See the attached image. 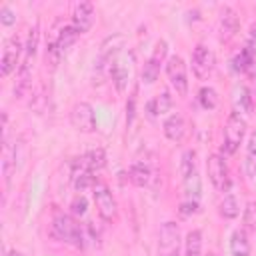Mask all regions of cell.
I'll return each instance as SVG.
<instances>
[{
	"instance_id": "cell-21",
	"label": "cell",
	"mask_w": 256,
	"mask_h": 256,
	"mask_svg": "<svg viewBox=\"0 0 256 256\" xmlns=\"http://www.w3.org/2000/svg\"><path fill=\"white\" fill-rule=\"evenodd\" d=\"M182 180H184V194H186V200L198 202V200H200V194H202V182H200L198 170H194L192 174L184 176Z\"/></svg>"
},
{
	"instance_id": "cell-25",
	"label": "cell",
	"mask_w": 256,
	"mask_h": 256,
	"mask_svg": "<svg viewBox=\"0 0 256 256\" xmlns=\"http://www.w3.org/2000/svg\"><path fill=\"white\" fill-rule=\"evenodd\" d=\"M198 102H200V106H202L204 110H214V108L218 106L220 98H218V92H216L214 88L202 86L200 92H198Z\"/></svg>"
},
{
	"instance_id": "cell-30",
	"label": "cell",
	"mask_w": 256,
	"mask_h": 256,
	"mask_svg": "<svg viewBox=\"0 0 256 256\" xmlns=\"http://www.w3.org/2000/svg\"><path fill=\"white\" fill-rule=\"evenodd\" d=\"M196 170V152L194 150H186L184 154H182V164H180V174H182V178L184 176H188V174H192Z\"/></svg>"
},
{
	"instance_id": "cell-12",
	"label": "cell",
	"mask_w": 256,
	"mask_h": 256,
	"mask_svg": "<svg viewBox=\"0 0 256 256\" xmlns=\"http://www.w3.org/2000/svg\"><path fill=\"white\" fill-rule=\"evenodd\" d=\"M166 52H168V44H166L164 40H158V42H156V48H154V52H152V56L148 58V62H146L144 68H142V80H144L146 84H152V82L158 80L160 64H162Z\"/></svg>"
},
{
	"instance_id": "cell-2",
	"label": "cell",
	"mask_w": 256,
	"mask_h": 256,
	"mask_svg": "<svg viewBox=\"0 0 256 256\" xmlns=\"http://www.w3.org/2000/svg\"><path fill=\"white\" fill-rule=\"evenodd\" d=\"M244 134H246V120L236 110L230 112L224 124V150L228 154H234L240 148Z\"/></svg>"
},
{
	"instance_id": "cell-14",
	"label": "cell",
	"mask_w": 256,
	"mask_h": 256,
	"mask_svg": "<svg viewBox=\"0 0 256 256\" xmlns=\"http://www.w3.org/2000/svg\"><path fill=\"white\" fill-rule=\"evenodd\" d=\"M238 28H240V22H238L236 12L228 6H224L220 10V40L230 42L238 34Z\"/></svg>"
},
{
	"instance_id": "cell-20",
	"label": "cell",
	"mask_w": 256,
	"mask_h": 256,
	"mask_svg": "<svg viewBox=\"0 0 256 256\" xmlns=\"http://www.w3.org/2000/svg\"><path fill=\"white\" fill-rule=\"evenodd\" d=\"M172 96H170V92L168 90H164V92H160L154 100H150L148 102V114L154 118V116H160V114H166V112H170V108H172Z\"/></svg>"
},
{
	"instance_id": "cell-9",
	"label": "cell",
	"mask_w": 256,
	"mask_h": 256,
	"mask_svg": "<svg viewBox=\"0 0 256 256\" xmlns=\"http://www.w3.org/2000/svg\"><path fill=\"white\" fill-rule=\"evenodd\" d=\"M22 52H24V48H22L18 36H12V38L6 40V44H4V52H2V62H0V74H2L4 78L10 76V74L16 70Z\"/></svg>"
},
{
	"instance_id": "cell-3",
	"label": "cell",
	"mask_w": 256,
	"mask_h": 256,
	"mask_svg": "<svg viewBox=\"0 0 256 256\" xmlns=\"http://www.w3.org/2000/svg\"><path fill=\"white\" fill-rule=\"evenodd\" d=\"M180 228L176 222H164L160 226V236H158V254L160 256H180Z\"/></svg>"
},
{
	"instance_id": "cell-35",
	"label": "cell",
	"mask_w": 256,
	"mask_h": 256,
	"mask_svg": "<svg viewBox=\"0 0 256 256\" xmlns=\"http://www.w3.org/2000/svg\"><path fill=\"white\" fill-rule=\"evenodd\" d=\"M126 122H128V126L132 124V118H134V98H130V104L126 106Z\"/></svg>"
},
{
	"instance_id": "cell-6",
	"label": "cell",
	"mask_w": 256,
	"mask_h": 256,
	"mask_svg": "<svg viewBox=\"0 0 256 256\" xmlns=\"http://www.w3.org/2000/svg\"><path fill=\"white\" fill-rule=\"evenodd\" d=\"M166 76L170 80V84L174 86V90L180 96H186L188 92V74H186V64L180 56H170L166 62Z\"/></svg>"
},
{
	"instance_id": "cell-31",
	"label": "cell",
	"mask_w": 256,
	"mask_h": 256,
	"mask_svg": "<svg viewBox=\"0 0 256 256\" xmlns=\"http://www.w3.org/2000/svg\"><path fill=\"white\" fill-rule=\"evenodd\" d=\"M244 230L256 232V202H248L244 210Z\"/></svg>"
},
{
	"instance_id": "cell-23",
	"label": "cell",
	"mask_w": 256,
	"mask_h": 256,
	"mask_svg": "<svg viewBox=\"0 0 256 256\" xmlns=\"http://www.w3.org/2000/svg\"><path fill=\"white\" fill-rule=\"evenodd\" d=\"M130 180L134 186H146L150 182V166L144 162H134L130 166Z\"/></svg>"
},
{
	"instance_id": "cell-18",
	"label": "cell",
	"mask_w": 256,
	"mask_h": 256,
	"mask_svg": "<svg viewBox=\"0 0 256 256\" xmlns=\"http://www.w3.org/2000/svg\"><path fill=\"white\" fill-rule=\"evenodd\" d=\"M230 252L232 256H250V240L244 228H238L230 236Z\"/></svg>"
},
{
	"instance_id": "cell-16",
	"label": "cell",
	"mask_w": 256,
	"mask_h": 256,
	"mask_svg": "<svg viewBox=\"0 0 256 256\" xmlns=\"http://www.w3.org/2000/svg\"><path fill=\"white\" fill-rule=\"evenodd\" d=\"M78 30L68 24V26H56V44H58V50L60 54H66L78 40Z\"/></svg>"
},
{
	"instance_id": "cell-1",
	"label": "cell",
	"mask_w": 256,
	"mask_h": 256,
	"mask_svg": "<svg viewBox=\"0 0 256 256\" xmlns=\"http://www.w3.org/2000/svg\"><path fill=\"white\" fill-rule=\"evenodd\" d=\"M52 236L64 244H70L74 248H84V236L80 230V224L70 214H56L52 220Z\"/></svg>"
},
{
	"instance_id": "cell-27",
	"label": "cell",
	"mask_w": 256,
	"mask_h": 256,
	"mask_svg": "<svg viewBox=\"0 0 256 256\" xmlns=\"http://www.w3.org/2000/svg\"><path fill=\"white\" fill-rule=\"evenodd\" d=\"M54 34H52V38L48 40V44H46V62L50 64V68L52 70H56V66L60 64V50H58V44H56V28L52 30Z\"/></svg>"
},
{
	"instance_id": "cell-22",
	"label": "cell",
	"mask_w": 256,
	"mask_h": 256,
	"mask_svg": "<svg viewBox=\"0 0 256 256\" xmlns=\"http://www.w3.org/2000/svg\"><path fill=\"white\" fill-rule=\"evenodd\" d=\"M184 256H202V232L190 230L184 240Z\"/></svg>"
},
{
	"instance_id": "cell-36",
	"label": "cell",
	"mask_w": 256,
	"mask_h": 256,
	"mask_svg": "<svg viewBox=\"0 0 256 256\" xmlns=\"http://www.w3.org/2000/svg\"><path fill=\"white\" fill-rule=\"evenodd\" d=\"M248 36H250V44H254V42H256V22H252V26H250V32H248Z\"/></svg>"
},
{
	"instance_id": "cell-4",
	"label": "cell",
	"mask_w": 256,
	"mask_h": 256,
	"mask_svg": "<svg viewBox=\"0 0 256 256\" xmlns=\"http://www.w3.org/2000/svg\"><path fill=\"white\" fill-rule=\"evenodd\" d=\"M92 194H94V202H96L98 214L106 222H114L116 216H118V206H116V200H114L110 188L104 182H96L94 188H92Z\"/></svg>"
},
{
	"instance_id": "cell-17",
	"label": "cell",
	"mask_w": 256,
	"mask_h": 256,
	"mask_svg": "<svg viewBox=\"0 0 256 256\" xmlns=\"http://www.w3.org/2000/svg\"><path fill=\"white\" fill-rule=\"evenodd\" d=\"M110 74H112V82L116 84V90H118V92H124V90L128 88V78H130L128 60H124V58L116 60V62L110 66Z\"/></svg>"
},
{
	"instance_id": "cell-38",
	"label": "cell",
	"mask_w": 256,
	"mask_h": 256,
	"mask_svg": "<svg viewBox=\"0 0 256 256\" xmlns=\"http://www.w3.org/2000/svg\"><path fill=\"white\" fill-rule=\"evenodd\" d=\"M206 256H216V254H212V252H208V254H206Z\"/></svg>"
},
{
	"instance_id": "cell-29",
	"label": "cell",
	"mask_w": 256,
	"mask_h": 256,
	"mask_svg": "<svg viewBox=\"0 0 256 256\" xmlns=\"http://www.w3.org/2000/svg\"><path fill=\"white\" fill-rule=\"evenodd\" d=\"M72 178H74V188L78 192H84L88 188H94V184L98 182L94 178V172H80V174H74Z\"/></svg>"
},
{
	"instance_id": "cell-28",
	"label": "cell",
	"mask_w": 256,
	"mask_h": 256,
	"mask_svg": "<svg viewBox=\"0 0 256 256\" xmlns=\"http://www.w3.org/2000/svg\"><path fill=\"white\" fill-rule=\"evenodd\" d=\"M246 172L250 176H256V130L250 134L248 148H246Z\"/></svg>"
},
{
	"instance_id": "cell-32",
	"label": "cell",
	"mask_w": 256,
	"mask_h": 256,
	"mask_svg": "<svg viewBox=\"0 0 256 256\" xmlns=\"http://www.w3.org/2000/svg\"><path fill=\"white\" fill-rule=\"evenodd\" d=\"M70 208H72V214H74V216H84V214H86V208H88V202H86L84 196H76V198L72 200Z\"/></svg>"
},
{
	"instance_id": "cell-5",
	"label": "cell",
	"mask_w": 256,
	"mask_h": 256,
	"mask_svg": "<svg viewBox=\"0 0 256 256\" xmlns=\"http://www.w3.org/2000/svg\"><path fill=\"white\" fill-rule=\"evenodd\" d=\"M214 66H216V56L214 52L204 46V44H198L192 52V72L198 80H208L214 72Z\"/></svg>"
},
{
	"instance_id": "cell-24",
	"label": "cell",
	"mask_w": 256,
	"mask_h": 256,
	"mask_svg": "<svg viewBox=\"0 0 256 256\" xmlns=\"http://www.w3.org/2000/svg\"><path fill=\"white\" fill-rule=\"evenodd\" d=\"M234 106H236V112L240 114H250L252 112V98H250V92L244 88V86H238L234 90Z\"/></svg>"
},
{
	"instance_id": "cell-34",
	"label": "cell",
	"mask_w": 256,
	"mask_h": 256,
	"mask_svg": "<svg viewBox=\"0 0 256 256\" xmlns=\"http://www.w3.org/2000/svg\"><path fill=\"white\" fill-rule=\"evenodd\" d=\"M198 202H194V200H184L182 204H180V208H178V212L182 214V216H192V214H196L198 212Z\"/></svg>"
},
{
	"instance_id": "cell-8",
	"label": "cell",
	"mask_w": 256,
	"mask_h": 256,
	"mask_svg": "<svg viewBox=\"0 0 256 256\" xmlns=\"http://www.w3.org/2000/svg\"><path fill=\"white\" fill-rule=\"evenodd\" d=\"M106 164V154L102 148H94V150H88L86 154L74 158L70 162V168H72V176L74 174H80V172H96L100 168H104Z\"/></svg>"
},
{
	"instance_id": "cell-7",
	"label": "cell",
	"mask_w": 256,
	"mask_h": 256,
	"mask_svg": "<svg viewBox=\"0 0 256 256\" xmlns=\"http://www.w3.org/2000/svg\"><path fill=\"white\" fill-rule=\"evenodd\" d=\"M70 122L76 130L90 134L96 130V116H94V108L88 102H78L72 106L70 110Z\"/></svg>"
},
{
	"instance_id": "cell-33",
	"label": "cell",
	"mask_w": 256,
	"mask_h": 256,
	"mask_svg": "<svg viewBox=\"0 0 256 256\" xmlns=\"http://www.w3.org/2000/svg\"><path fill=\"white\" fill-rule=\"evenodd\" d=\"M0 22L4 26H12L16 22V12L10 8V6H2L0 8Z\"/></svg>"
},
{
	"instance_id": "cell-13",
	"label": "cell",
	"mask_w": 256,
	"mask_h": 256,
	"mask_svg": "<svg viewBox=\"0 0 256 256\" xmlns=\"http://www.w3.org/2000/svg\"><path fill=\"white\" fill-rule=\"evenodd\" d=\"M94 24V6L92 2H80L76 4L72 12V26L78 30V34H84Z\"/></svg>"
},
{
	"instance_id": "cell-15",
	"label": "cell",
	"mask_w": 256,
	"mask_h": 256,
	"mask_svg": "<svg viewBox=\"0 0 256 256\" xmlns=\"http://www.w3.org/2000/svg\"><path fill=\"white\" fill-rule=\"evenodd\" d=\"M164 134L172 142H180L184 138V134H186V122H184L182 114L176 112V114H172V116L166 118V122H164Z\"/></svg>"
},
{
	"instance_id": "cell-26",
	"label": "cell",
	"mask_w": 256,
	"mask_h": 256,
	"mask_svg": "<svg viewBox=\"0 0 256 256\" xmlns=\"http://www.w3.org/2000/svg\"><path fill=\"white\" fill-rule=\"evenodd\" d=\"M220 214L226 218V220H234L238 214H240V202L236 196L228 194L224 196V200L220 202Z\"/></svg>"
},
{
	"instance_id": "cell-19",
	"label": "cell",
	"mask_w": 256,
	"mask_h": 256,
	"mask_svg": "<svg viewBox=\"0 0 256 256\" xmlns=\"http://www.w3.org/2000/svg\"><path fill=\"white\" fill-rule=\"evenodd\" d=\"M252 64H254V46H252V44H246V46L232 58V70L240 74V72H246Z\"/></svg>"
},
{
	"instance_id": "cell-37",
	"label": "cell",
	"mask_w": 256,
	"mask_h": 256,
	"mask_svg": "<svg viewBox=\"0 0 256 256\" xmlns=\"http://www.w3.org/2000/svg\"><path fill=\"white\" fill-rule=\"evenodd\" d=\"M6 256H22V252H18V250H10Z\"/></svg>"
},
{
	"instance_id": "cell-10",
	"label": "cell",
	"mask_w": 256,
	"mask_h": 256,
	"mask_svg": "<svg viewBox=\"0 0 256 256\" xmlns=\"http://www.w3.org/2000/svg\"><path fill=\"white\" fill-rule=\"evenodd\" d=\"M206 168H208V178H210V182L214 184V188L226 190V188L230 186L228 164H226V160H224L220 154H212V156L208 158Z\"/></svg>"
},
{
	"instance_id": "cell-39",
	"label": "cell",
	"mask_w": 256,
	"mask_h": 256,
	"mask_svg": "<svg viewBox=\"0 0 256 256\" xmlns=\"http://www.w3.org/2000/svg\"><path fill=\"white\" fill-rule=\"evenodd\" d=\"M254 80H256V76H254Z\"/></svg>"
},
{
	"instance_id": "cell-11",
	"label": "cell",
	"mask_w": 256,
	"mask_h": 256,
	"mask_svg": "<svg viewBox=\"0 0 256 256\" xmlns=\"http://www.w3.org/2000/svg\"><path fill=\"white\" fill-rule=\"evenodd\" d=\"M122 42H124V36L122 34H112L108 36L102 46H100V54H98V60H96V68L102 70L106 66H112L116 62V56L122 48Z\"/></svg>"
}]
</instances>
